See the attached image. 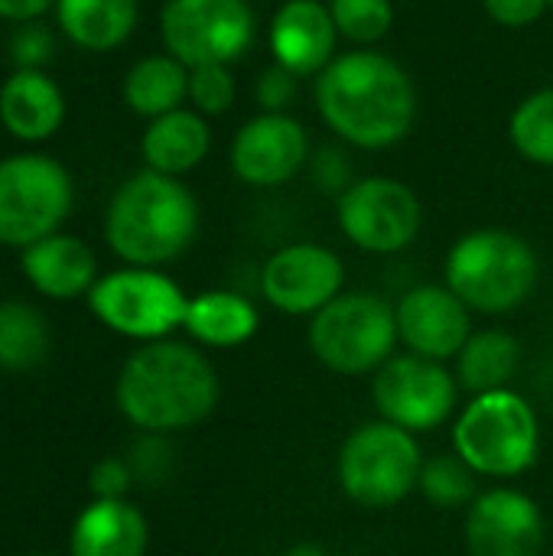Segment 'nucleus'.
Masks as SVG:
<instances>
[{"label": "nucleus", "instance_id": "1", "mask_svg": "<svg viewBox=\"0 0 553 556\" xmlns=\"http://www.w3.org/2000/svg\"><path fill=\"white\" fill-rule=\"evenodd\" d=\"M313 98L323 124L355 150L398 147L420 108L411 72L378 49L339 52L316 75Z\"/></svg>", "mask_w": 553, "mask_h": 556}, {"label": "nucleus", "instance_id": "2", "mask_svg": "<svg viewBox=\"0 0 553 556\" xmlns=\"http://www.w3.org/2000/svg\"><path fill=\"white\" fill-rule=\"evenodd\" d=\"M222 381L196 342L163 339L134 349L114 381V404L137 433L173 437L212 417Z\"/></svg>", "mask_w": 553, "mask_h": 556}, {"label": "nucleus", "instance_id": "3", "mask_svg": "<svg viewBox=\"0 0 553 556\" xmlns=\"http://www.w3.org/2000/svg\"><path fill=\"white\" fill-rule=\"evenodd\" d=\"M199 218V199L183 179L143 166L114 189L104 212V241L124 264L163 270L192 248Z\"/></svg>", "mask_w": 553, "mask_h": 556}, {"label": "nucleus", "instance_id": "4", "mask_svg": "<svg viewBox=\"0 0 553 556\" xmlns=\"http://www.w3.org/2000/svg\"><path fill=\"white\" fill-rule=\"evenodd\" d=\"M541 280L531 241L508 228H473L453 241L443 283L479 316H508L525 306Z\"/></svg>", "mask_w": 553, "mask_h": 556}, {"label": "nucleus", "instance_id": "5", "mask_svg": "<svg viewBox=\"0 0 553 556\" xmlns=\"http://www.w3.org/2000/svg\"><path fill=\"white\" fill-rule=\"evenodd\" d=\"M453 453L479 476L512 482L541 456V420L515 388L469 397L450 427Z\"/></svg>", "mask_w": 553, "mask_h": 556}, {"label": "nucleus", "instance_id": "6", "mask_svg": "<svg viewBox=\"0 0 553 556\" xmlns=\"http://www.w3.org/2000/svg\"><path fill=\"white\" fill-rule=\"evenodd\" d=\"M306 345L332 375H375L388 358L398 355L401 345L394 303L368 290H345L310 319Z\"/></svg>", "mask_w": 553, "mask_h": 556}, {"label": "nucleus", "instance_id": "7", "mask_svg": "<svg viewBox=\"0 0 553 556\" xmlns=\"http://www.w3.org/2000/svg\"><path fill=\"white\" fill-rule=\"evenodd\" d=\"M424 450L414 433L388 424L365 420L339 446L336 479L342 495L368 511H388L417 492Z\"/></svg>", "mask_w": 553, "mask_h": 556}, {"label": "nucleus", "instance_id": "8", "mask_svg": "<svg viewBox=\"0 0 553 556\" xmlns=\"http://www.w3.org/2000/svg\"><path fill=\"white\" fill-rule=\"evenodd\" d=\"M85 300L108 332L140 345L173 339L189 309V293L169 274L130 264L101 274Z\"/></svg>", "mask_w": 553, "mask_h": 556}, {"label": "nucleus", "instance_id": "9", "mask_svg": "<svg viewBox=\"0 0 553 556\" xmlns=\"http://www.w3.org/2000/svg\"><path fill=\"white\" fill-rule=\"evenodd\" d=\"M75 205L72 173L46 153L0 160V244L29 248L55 231Z\"/></svg>", "mask_w": 553, "mask_h": 556}, {"label": "nucleus", "instance_id": "10", "mask_svg": "<svg viewBox=\"0 0 553 556\" xmlns=\"http://www.w3.org/2000/svg\"><path fill=\"white\" fill-rule=\"evenodd\" d=\"M160 39L186 68L231 65L257 42V13L248 0H166Z\"/></svg>", "mask_w": 553, "mask_h": 556}, {"label": "nucleus", "instance_id": "11", "mask_svg": "<svg viewBox=\"0 0 553 556\" xmlns=\"http://www.w3.org/2000/svg\"><path fill=\"white\" fill-rule=\"evenodd\" d=\"M460 381L443 362L398 352L372 375V401L381 420L424 437L460 414Z\"/></svg>", "mask_w": 553, "mask_h": 556}, {"label": "nucleus", "instance_id": "12", "mask_svg": "<svg viewBox=\"0 0 553 556\" xmlns=\"http://www.w3.org/2000/svg\"><path fill=\"white\" fill-rule=\"evenodd\" d=\"M342 238L375 257L407 251L424 228L420 195L394 176H362L336 199Z\"/></svg>", "mask_w": 553, "mask_h": 556}, {"label": "nucleus", "instance_id": "13", "mask_svg": "<svg viewBox=\"0 0 553 556\" xmlns=\"http://www.w3.org/2000/svg\"><path fill=\"white\" fill-rule=\"evenodd\" d=\"M339 293H345V264L326 244L293 241L264 261L261 296L284 316L313 319Z\"/></svg>", "mask_w": 553, "mask_h": 556}, {"label": "nucleus", "instance_id": "14", "mask_svg": "<svg viewBox=\"0 0 553 556\" xmlns=\"http://www.w3.org/2000/svg\"><path fill=\"white\" fill-rule=\"evenodd\" d=\"M463 541L469 556H544L548 518L528 492L495 485L466 508Z\"/></svg>", "mask_w": 553, "mask_h": 556}, {"label": "nucleus", "instance_id": "15", "mask_svg": "<svg viewBox=\"0 0 553 556\" xmlns=\"http://www.w3.org/2000/svg\"><path fill=\"white\" fill-rule=\"evenodd\" d=\"M310 134L293 114L248 117L228 147L231 173L251 189H280L310 163Z\"/></svg>", "mask_w": 553, "mask_h": 556}, {"label": "nucleus", "instance_id": "16", "mask_svg": "<svg viewBox=\"0 0 553 556\" xmlns=\"http://www.w3.org/2000/svg\"><path fill=\"white\" fill-rule=\"evenodd\" d=\"M398 339L404 352L430 358V362H453L463 345L469 342L473 309L447 287V283H417L398 303Z\"/></svg>", "mask_w": 553, "mask_h": 556}, {"label": "nucleus", "instance_id": "17", "mask_svg": "<svg viewBox=\"0 0 553 556\" xmlns=\"http://www.w3.org/2000/svg\"><path fill=\"white\" fill-rule=\"evenodd\" d=\"M339 29L329 3L284 0L267 23L271 59L297 78H316L339 55Z\"/></svg>", "mask_w": 553, "mask_h": 556}, {"label": "nucleus", "instance_id": "18", "mask_svg": "<svg viewBox=\"0 0 553 556\" xmlns=\"http://www.w3.org/2000/svg\"><path fill=\"white\" fill-rule=\"evenodd\" d=\"M20 267L29 287L55 303L88 296L91 287L98 283V257L95 251L65 231H55L29 248L20 251Z\"/></svg>", "mask_w": 553, "mask_h": 556}, {"label": "nucleus", "instance_id": "19", "mask_svg": "<svg viewBox=\"0 0 553 556\" xmlns=\"http://www.w3.org/2000/svg\"><path fill=\"white\" fill-rule=\"evenodd\" d=\"M65 94L46 72L13 68L0 85V124L23 143H42L65 124Z\"/></svg>", "mask_w": 553, "mask_h": 556}, {"label": "nucleus", "instance_id": "20", "mask_svg": "<svg viewBox=\"0 0 553 556\" xmlns=\"http://www.w3.org/2000/svg\"><path fill=\"white\" fill-rule=\"evenodd\" d=\"M147 547L150 525L127 498H91L68 531V556H147Z\"/></svg>", "mask_w": 553, "mask_h": 556}, {"label": "nucleus", "instance_id": "21", "mask_svg": "<svg viewBox=\"0 0 553 556\" xmlns=\"http://www.w3.org/2000/svg\"><path fill=\"white\" fill-rule=\"evenodd\" d=\"M209 153H212L209 117H202L192 108H179V111L147 121V130L140 137L143 166L163 176H176V179L202 166Z\"/></svg>", "mask_w": 553, "mask_h": 556}, {"label": "nucleus", "instance_id": "22", "mask_svg": "<svg viewBox=\"0 0 553 556\" xmlns=\"http://www.w3.org/2000/svg\"><path fill=\"white\" fill-rule=\"evenodd\" d=\"M261 329V313L254 300H248L238 290H202L189 296L183 332L199 349H241L248 345Z\"/></svg>", "mask_w": 553, "mask_h": 556}, {"label": "nucleus", "instance_id": "23", "mask_svg": "<svg viewBox=\"0 0 553 556\" xmlns=\"http://www.w3.org/2000/svg\"><path fill=\"white\" fill-rule=\"evenodd\" d=\"M137 0H55V23L85 52H114L137 29Z\"/></svg>", "mask_w": 553, "mask_h": 556}, {"label": "nucleus", "instance_id": "24", "mask_svg": "<svg viewBox=\"0 0 553 556\" xmlns=\"http://www.w3.org/2000/svg\"><path fill=\"white\" fill-rule=\"evenodd\" d=\"M453 362V375L469 397L505 391L521 371V342L508 329H476Z\"/></svg>", "mask_w": 553, "mask_h": 556}, {"label": "nucleus", "instance_id": "25", "mask_svg": "<svg viewBox=\"0 0 553 556\" xmlns=\"http://www.w3.org/2000/svg\"><path fill=\"white\" fill-rule=\"evenodd\" d=\"M121 98L134 114L147 121L179 111L189 101V68L169 52L143 55L127 68Z\"/></svg>", "mask_w": 553, "mask_h": 556}, {"label": "nucleus", "instance_id": "26", "mask_svg": "<svg viewBox=\"0 0 553 556\" xmlns=\"http://www.w3.org/2000/svg\"><path fill=\"white\" fill-rule=\"evenodd\" d=\"M52 345L46 316L23 300H0V371H33Z\"/></svg>", "mask_w": 553, "mask_h": 556}, {"label": "nucleus", "instance_id": "27", "mask_svg": "<svg viewBox=\"0 0 553 556\" xmlns=\"http://www.w3.org/2000/svg\"><path fill=\"white\" fill-rule=\"evenodd\" d=\"M508 140L521 160L553 166V88H538L515 104L508 117Z\"/></svg>", "mask_w": 553, "mask_h": 556}, {"label": "nucleus", "instance_id": "28", "mask_svg": "<svg viewBox=\"0 0 553 556\" xmlns=\"http://www.w3.org/2000/svg\"><path fill=\"white\" fill-rule=\"evenodd\" d=\"M417 492L440 511H466L479 495V476L450 450L443 456L424 459Z\"/></svg>", "mask_w": 553, "mask_h": 556}, {"label": "nucleus", "instance_id": "29", "mask_svg": "<svg viewBox=\"0 0 553 556\" xmlns=\"http://www.w3.org/2000/svg\"><path fill=\"white\" fill-rule=\"evenodd\" d=\"M339 36L359 49L378 46L394 29V0H329Z\"/></svg>", "mask_w": 553, "mask_h": 556}, {"label": "nucleus", "instance_id": "30", "mask_svg": "<svg viewBox=\"0 0 553 556\" xmlns=\"http://www.w3.org/2000/svg\"><path fill=\"white\" fill-rule=\"evenodd\" d=\"M238 101V78L231 65L189 68V108L202 117H222Z\"/></svg>", "mask_w": 553, "mask_h": 556}, {"label": "nucleus", "instance_id": "31", "mask_svg": "<svg viewBox=\"0 0 553 556\" xmlns=\"http://www.w3.org/2000/svg\"><path fill=\"white\" fill-rule=\"evenodd\" d=\"M7 59L13 68L26 72H46V65L55 59V33L42 20L16 23L7 39Z\"/></svg>", "mask_w": 553, "mask_h": 556}, {"label": "nucleus", "instance_id": "32", "mask_svg": "<svg viewBox=\"0 0 553 556\" xmlns=\"http://www.w3.org/2000/svg\"><path fill=\"white\" fill-rule=\"evenodd\" d=\"M134 479L143 485H160L169 479L173 472V450H169V437H156V433H140V440L130 446L127 456Z\"/></svg>", "mask_w": 553, "mask_h": 556}, {"label": "nucleus", "instance_id": "33", "mask_svg": "<svg viewBox=\"0 0 553 556\" xmlns=\"http://www.w3.org/2000/svg\"><path fill=\"white\" fill-rule=\"evenodd\" d=\"M297 88H300V78L290 75L287 68H280L277 62H271L254 78L257 111H264V114H290V104L297 101Z\"/></svg>", "mask_w": 553, "mask_h": 556}, {"label": "nucleus", "instance_id": "34", "mask_svg": "<svg viewBox=\"0 0 553 556\" xmlns=\"http://www.w3.org/2000/svg\"><path fill=\"white\" fill-rule=\"evenodd\" d=\"M134 485H137V479H134L127 456H104L88 472V492H91V498H101V502L127 498V492Z\"/></svg>", "mask_w": 553, "mask_h": 556}, {"label": "nucleus", "instance_id": "35", "mask_svg": "<svg viewBox=\"0 0 553 556\" xmlns=\"http://www.w3.org/2000/svg\"><path fill=\"white\" fill-rule=\"evenodd\" d=\"M482 10L502 29H528L551 10L548 0H482Z\"/></svg>", "mask_w": 553, "mask_h": 556}, {"label": "nucleus", "instance_id": "36", "mask_svg": "<svg viewBox=\"0 0 553 556\" xmlns=\"http://www.w3.org/2000/svg\"><path fill=\"white\" fill-rule=\"evenodd\" d=\"M313 182H316L323 192H329V195L339 199V195L355 182L349 156H345L342 150H336V147L319 150V153L313 156Z\"/></svg>", "mask_w": 553, "mask_h": 556}, {"label": "nucleus", "instance_id": "37", "mask_svg": "<svg viewBox=\"0 0 553 556\" xmlns=\"http://www.w3.org/2000/svg\"><path fill=\"white\" fill-rule=\"evenodd\" d=\"M49 10H55V0H0V20L7 23L42 20Z\"/></svg>", "mask_w": 553, "mask_h": 556}, {"label": "nucleus", "instance_id": "38", "mask_svg": "<svg viewBox=\"0 0 553 556\" xmlns=\"http://www.w3.org/2000/svg\"><path fill=\"white\" fill-rule=\"evenodd\" d=\"M284 556H329V551H326V547H319V544H310V541H306V544H293V547H290Z\"/></svg>", "mask_w": 553, "mask_h": 556}, {"label": "nucleus", "instance_id": "39", "mask_svg": "<svg viewBox=\"0 0 553 556\" xmlns=\"http://www.w3.org/2000/svg\"><path fill=\"white\" fill-rule=\"evenodd\" d=\"M29 556H55V554H29Z\"/></svg>", "mask_w": 553, "mask_h": 556}, {"label": "nucleus", "instance_id": "40", "mask_svg": "<svg viewBox=\"0 0 553 556\" xmlns=\"http://www.w3.org/2000/svg\"><path fill=\"white\" fill-rule=\"evenodd\" d=\"M548 3H551V13H553V0H548Z\"/></svg>", "mask_w": 553, "mask_h": 556}]
</instances>
